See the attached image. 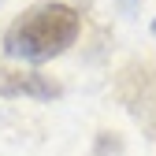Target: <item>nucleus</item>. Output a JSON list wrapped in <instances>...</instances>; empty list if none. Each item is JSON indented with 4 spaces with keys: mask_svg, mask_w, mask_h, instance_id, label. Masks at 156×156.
Segmentation results:
<instances>
[{
    "mask_svg": "<svg viewBox=\"0 0 156 156\" xmlns=\"http://www.w3.org/2000/svg\"><path fill=\"white\" fill-rule=\"evenodd\" d=\"M78 37V11L71 4H37L8 30V52L23 60H52Z\"/></svg>",
    "mask_w": 156,
    "mask_h": 156,
    "instance_id": "1",
    "label": "nucleus"
},
{
    "mask_svg": "<svg viewBox=\"0 0 156 156\" xmlns=\"http://www.w3.org/2000/svg\"><path fill=\"white\" fill-rule=\"evenodd\" d=\"M115 97L126 104V112L138 123H145L156 134V67L152 63H141V60L126 63L115 78Z\"/></svg>",
    "mask_w": 156,
    "mask_h": 156,
    "instance_id": "2",
    "label": "nucleus"
},
{
    "mask_svg": "<svg viewBox=\"0 0 156 156\" xmlns=\"http://www.w3.org/2000/svg\"><path fill=\"white\" fill-rule=\"evenodd\" d=\"M0 93L8 97H56L60 93V86L48 82L45 74L37 71H11V67H0Z\"/></svg>",
    "mask_w": 156,
    "mask_h": 156,
    "instance_id": "3",
    "label": "nucleus"
},
{
    "mask_svg": "<svg viewBox=\"0 0 156 156\" xmlns=\"http://www.w3.org/2000/svg\"><path fill=\"white\" fill-rule=\"evenodd\" d=\"M152 30H156V26H152Z\"/></svg>",
    "mask_w": 156,
    "mask_h": 156,
    "instance_id": "4",
    "label": "nucleus"
}]
</instances>
